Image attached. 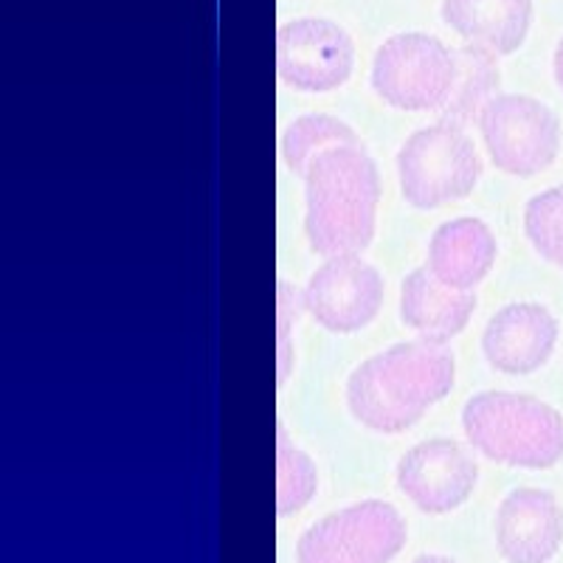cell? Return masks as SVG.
<instances>
[{
    "label": "cell",
    "mask_w": 563,
    "mask_h": 563,
    "mask_svg": "<svg viewBox=\"0 0 563 563\" xmlns=\"http://www.w3.org/2000/svg\"><path fill=\"white\" fill-rule=\"evenodd\" d=\"M319 490L316 465L301 449L290 442L288 431L279 422V440H276V505L279 516L299 512Z\"/></svg>",
    "instance_id": "cell-18"
},
{
    "label": "cell",
    "mask_w": 563,
    "mask_h": 563,
    "mask_svg": "<svg viewBox=\"0 0 563 563\" xmlns=\"http://www.w3.org/2000/svg\"><path fill=\"white\" fill-rule=\"evenodd\" d=\"M479 467L460 442L437 437L420 442L397 462V485L422 512L442 516L465 505L474 493Z\"/></svg>",
    "instance_id": "cell-10"
},
{
    "label": "cell",
    "mask_w": 563,
    "mask_h": 563,
    "mask_svg": "<svg viewBox=\"0 0 563 563\" xmlns=\"http://www.w3.org/2000/svg\"><path fill=\"white\" fill-rule=\"evenodd\" d=\"M456 74L451 93L445 104L440 108V122L467 128V124H479L482 110L487 108L493 97H499L501 68L496 54L482 48V45H462L454 48Z\"/></svg>",
    "instance_id": "cell-16"
},
{
    "label": "cell",
    "mask_w": 563,
    "mask_h": 563,
    "mask_svg": "<svg viewBox=\"0 0 563 563\" xmlns=\"http://www.w3.org/2000/svg\"><path fill=\"white\" fill-rule=\"evenodd\" d=\"M496 263V238L482 220L456 218L434 231L426 268L449 288L474 290Z\"/></svg>",
    "instance_id": "cell-14"
},
{
    "label": "cell",
    "mask_w": 563,
    "mask_h": 563,
    "mask_svg": "<svg viewBox=\"0 0 563 563\" xmlns=\"http://www.w3.org/2000/svg\"><path fill=\"white\" fill-rule=\"evenodd\" d=\"M454 48L422 32L395 34L372 63V88L397 110H440L454 85Z\"/></svg>",
    "instance_id": "cell-5"
},
{
    "label": "cell",
    "mask_w": 563,
    "mask_h": 563,
    "mask_svg": "<svg viewBox=\"0 0 563 563\" xmlns=\"http://www.w3.org/2000/svg\"><path fill=\"white\" fill-rule=\"evenodd\" d=\"M454 355L434 341H404L364 361L346 380V406L366 429L400 434L454 389Z\"/></svg>",
    "instance_id": "cell-1"
},
{
    "label": "cell",
    "mask_w": 563,
    "mask_h": 563,
    "mask_svg": "<svg viewBox=\"0 0 563 563\" xmlns=\"http://www.w3.org/2000/svg\"><path fill=\"white\" fill-rule=\"evenodd\" d=\"M406 544V521L391 505L366 499L316 521L296 544L299 563H389Z\"/></svg>",
    "instance_id": "cell-7"
},
{
    "label": "cell",
    "mask_w": 563,
    "mask_h": 563,
    "mask_svg": "<svg viewBox=\"0 0 563 563\" xmlns=\"http://www.w3.org/2000/svg\"><path fill=\"white\" fill-rule=\"evenodd\" d=\"M305 310L330 333H358L378 316L384 305V276L358 254L327 256V263L310 276Z\"/></svg>",
    "instance_id": "cell-9"
},
{
    "label": "cell",
    "mask_w": 563,
    "mask_h": 563,
    "mask_svg": "<svg viewBox=\"0 0 563 563\" xmlns=\"http://www.w3.org/2000/svg\"><path fill=\"white\" fill-rule=\"evenodd\" d=\"M442 20L471 45L512 54L530 32L532 0H442Z\"/></svg>",
    "instance_id": "cell-15"
},
{
    "label": "cell",
    "mask_w": 563,
    "mask_h": 563,
    "mask_svg": "<svg viewBox=\"0 0 563 563\" xmlns=\"http://www.w3.org/2000/svg\"><path fill=\"white\" fill-rule=\"evenodd\" d=\"M305 234L316 254H361L375 238L380 175L364 147H335L305 175Z\"/></svg>",
    "instance_id": "cell-2"
},
{
    "label": "cell",
    "mask_w": 563,
    "mask_h": 563,
    "mask_svg": "<svg viewBox=\"0 0 563 563\" xmlns=\"http://www.w3.org/2000/svg\"><path fill=\"white\" fill-rule=\"evenodd\" d=\"M563 541V510L550 490L519 487L496 512V544L507 563H547Z\"/></svg>",
    "instance_id": "cell-12"
},
{
    "label": "cell",
    "mask_w": 563,
    "mask_h": 563,
    "mask_svg": "<svg viewBox=\"0 0 563 563\" xmlns=\"http://www.w3.org/2000/svg\"><path fill=\"white\" fill-rule=\"evenodd\" d=\"M558 321L544 305L516 301L493 316L482 335L487 364L505 375H532L550 361Z\"/></svg>",
    "instance_id": "cell-11"
},
{
    "label": "cell",
    "mask_w": 563,
    "mask_h": 563,
    "mask_svg": "<svg viewBox=\"0 0 563 563\" xmlns=\"http://www.w3.org/2000/svg\"><path fill=\"white\" fill-rule=\"evenodd\" d=\"M404 198L415 209H437L474 192L482 178V158L465 128L437 122L409 135L397 155Z\"/></svg>",
    "instance_id": "cell-4"
},
{
    "label": "cell",
    "mask_w": 563,
    "mask_h": 563,
    "mask_svg": "<svg viewBox=\"0 0 563 563\" xmlns=\"http://www.w3.org/2000/svg\"><path fill=\"white\" fill-rule=\"evenodd\" d=\"M415 563H456L445 555H420Z\"/></svg>",
    "instance_id": "cell-22"
},
{
    "label": "cell",
    "mask_w": 563,
    "mask_h": 563,
    "mask_svg": "<svg viewBox=\"0 0 563 563\" xmlns=\"http://www.w3.org/2000/svg\"><path fill=\"white\" fill-rule=\"evenodd\" d=\"M355 63L352 37L321 18L290 20L276 34V70L285 85L308 93L335 90L350 79Z\"/></svg>",
    "instance_id": "cell-8"
},
{
    "label": "cell",
    "mask_w": 563,
    "mask_h": 563,
    "mask_svg": "<svg viewBox=\"0 0 563 563\" xmlns=\"http://www.w3.org/2000/svg\"><path fill=\"white\" fill-rule=\"evenodd\" d=\"M525 231L547 263L563 268V186H552L527 203Z\"/></svg>",
    "instance_id": "cell-19"
},
{
    "label": "cell",
    "mask_w": 563,
    "mask_h": 563,
    "mask_svg": "<svg viewBox=\"0 0 563 563\" xmlns=\"http://www.w3.org/2000/svg\"><path fill=\"white\" fill-rule=\"evenodd\" d=\"M552 70H555L558 88L563 90V40H561V43H558V48H555V59H552Z\"/></svg>",
    "instance_id": "cell-21"
},
{
    "label": "cell",
    "mask_w": 563,
    "mask_h": 563,
    "mask_svg": "<svg viewBox=\"0 0 563 563\" xmlns=\"http://www.w3.org/2000/svg\"><path fill=\"white\" fill-rule=\"evenodd\" d=\"M479 133L496 169L516 178L544 173L561 150L558 115L521 93L493 97L479 115Z\"/></svg>",
    "instance_id": "cell-6"
},
{
    "label": "cell",
    "mask_w": 563,
    "mask_h": 563,
    "mask_svg": "<svg viewBox=\"0 0 563 563\" xmlns=\"http://www.w3.org/2000/svg\"><path fill=\"white\" fill-rule=\"evenodd\" d=\"M476 310V296L471 290H456L442 285L429 268H417L406 276L400 288V319L420 339L445 344L460 335Z\"/></svg>",
    "instance_id": "cell-13"
},
{
    "label": "cell",
    "mask_w": 563,
    "mask_h": 563,
    "mask_svg": "<svg viewBox=\"0 0 563 563\" xmlns=\"http://www.w3.org/2000/svg\"><path fill=\"white\" fill-rule=\"evenodd\" d=\"M335 147H364V141L358 139V133L350 124L327 113L301 115L282 133L279 141L285 167L294 175H299V178L308 175V169L313 167V161L319 155L330 153Z\"/></svg>",
    "instance_id": "cell-17"
},
{
    "label": "cell",
    "mask_w": 563,
    "mask_h": 563,
    "mask_svg": "<svg viewBox=\"0 0 563 563\" xmlns=\"http://www.w3.org/2000/svg\"><path fill=\"white\" fill-rule=\"evenodd\" d=\"M301 310H305V296L290 282L279 279V386H285V380L294 372V339H290V333H294Z\"/></svg>",
    "instance_id": "cell-20"
},
{
    "label": "cell",
    "mask_w": 563,
    "mask_h": 563,
    "mask_svg": "<svg viewBox=\"0 0 563 563\" xmlns=\"http://www.w3.org/2000/svg\"><path fill=\"white\" fill-rule=\"evenodd\" d=\"M462 429L487 460L544 471L563 456V415L516 391H482L462 409Z\"/></svg>",
    "instance_id": "cell-3"
}]
</instances>
